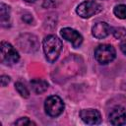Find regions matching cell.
<instances>
[{"instance_id": "obj_1", "label": "cell", "mask_w": 126, "mask_h": 126, "mask_svg": "<svg viewBox=\"0 0 126 126\" xmlns=\"http://www.w3.org/2000/svg\"><path fill=\"white\" fill-rule=\"evenodd\" d=\"M43 51L45 54V58L48 62L53 63L59 57V54L62 49L61 40L55 35H47L43 39Z\"/></svg>"}, {"instance_id": "obj_2", "label": "cell", "mask_w": 126, "mask_h": 126, "mask_svg": "<svg viewBox=\"0 0 126 126\" xmlns=\"http://www.w3.org/2000/svg\"><path fill=\"white\" fill-rule=\"evenodd\" d=\"M17 44L22 51L28 52V53H33L39 47L37 37L31 33L21 34L17 38Z\"/></svg>"}, {"instance_id": "obj_3", "label": "cell", "mask_w": 126, "mask_h": 126, "mask_svg": "<svg viewBox=\"0 0 126 126\" xmlns=\"http://www.w3.org/2000/svg\"><path fill=\"white\" fill-rule=\"evenodd\" d=\"M116 57V51L112 45L101 44L94 50V58L100 64H107L113 61Z\"/></svg>"}, {"instance_id": "obj_4", "label": "cell", "mask_w": 126, "mask_h": 126, "mask_svg": "<svg viewBox=\"0 0 126 126\" xmlns=\"http://www.w3.org/2000/svg\"><path fill=\"white\" fill-rule=\"evenodd\" d=\"M44 109L49 116L57 117L64 110V102L58 95H51L45 100Z\"/></svg>"}, {"instance_id": "obj_5", "label": "cell", "mask_w": 126, "mask_h": 126, "mask_svg": "<svg viewBox=\"0 0 126 126\" xmlns=\"http://www.w3.org/2000/svg\"><path fill=\"white\" fill-rule=\"evenodd\" d=\"M1 49V62L5 64H15L19 61L20 55L17 50L8 42L2 41L0 45Z\"/></svg>"}, {"instance_id": "obj_6", "label": "cell", "mask_w": 126, "mask_h": 126, "mask_svg": "<svg viewBox=\"0 0 126 126\" xmlns=\"http://www.w3.org/2000/svg\"><path fill=\"white\" fill-rule=\"evenodd\" d=\"M102 10L101 6L94 1H85L77 7V14L82 18H90Z\"/></svg>"}, {"instance_id": "obj_7", "label": "cell", "mask_w": 126, "mask_h": 126, "mask_svg": "<svg viewBox=\"0 0 126 126\" xmlns=\"http://www.w3.org/2000/svg\"><path fill=\"white\" fill-rule=\"evenodd\" d=\"M62 37L67 41L71 42L74 47H79L83 42V36L75 30L71 28H64L60 32Z\"/></svg>"}, {"instance_id": "obj_8", "label": "cell", "mask_w": 126, "mask_h": 126, "mask_svg": "<svg viewBox=\"0 0 126 126\" xmlns=\"http://www.w3.org/2000/svg\"><path fill=\"white\" fill-rule=\"evenodd\" d=\"M109 121L112 125L126 124V110L124 107L117 105L113 107L109 113Z\"/></svg>"}, {"instance_id": "obj_9", "label": "cell", "mask_w": 126, "mask_h": 126, "mask_svg": "<svg viewBox=\"0 0 126 126\" xmlns=\"http://www.w3.org/2000/svg\"><path fill=\"white\" fill-rule=\"evenodd\" d=\"M80 117L89 125H95L101 122V115L95 109H83L80 112Z\"/></svg>"}, {"instance_id": "obj_10", "label": "cell", "mask_w": 126, "mask_h": 126, "mask_svg": "<svg viewBox=\"0 0 126 126\" xmlns=\"http://www.w3.org/2000/svg\"><path fill=\"white\" fill-rule=\"evenodd\" d=\"M111 29L112 28L105 22H97L94 25L92 29V33L94 37L101 39V38H105L111 32Z\"/></svg>"}, {"instance_id": "obj_11", "label": "cell", "mask_w": 126, "mask_h": 126, "mask_svg": "<svg viewBox=\"0 0 126 126\" xmlns=\"http://www.w3.org/2000/svg\"><path fill=\"white\" fill-rule=\"evenodd\" d=\"M0 21L2 27L10 26V7L4 3L0 4Z\"/></svg>"}, {"instance_id": "obj_12", "label": "cell", "mask_w": 126, "mask_h": 126, "mask_svg": "<svg viewBox=\"0 0 126 126\" xmlns=\"http://www.w3.org/2000/svg\"><path fill=\"white\" fill-rule=\"evenodd\" d=\"M31 86L35 94H42L48 89V84L42 79H33L31 81Z\"/></svg>"}, {"instance_id": "obj_13", "label": "cell", "mask_w": 126, "mask_h": 126, "mask_svg": "<svg viewBox=\"0 0 126 126\" xmlns=\"http://www.w3.org/2000/svg\"><path fill=\"white\" fill-rule=\"evenodd\" d=\"M113 13L119 19H126V5L120 4L115 6L113 9Z\"/></svg>"}, {"instance_id": "obj_14", "label": "cell", "mask_w": 126, "mask_h": 126, "mask_svg": "<svg viewBox=\"0 0 126 126\" xmlns=\"http://www.w3.org/2000/svg\"><path fill=\"white\" fill-rule=\"evenodd\" d=\"M15 87H16V90H17V92L23 96V97H29L30 96V92H29V90L25 87V85L24 84H22V83H20V82H17L16 84H15Z\"/></svg>"}, {"instance_id": "obj_15", "label": "cell", "mask_w": 126, "mask_h": 126, "mask_svg": "<svg viewBox=\"0 0 126 126\" xmlns=\"http://www.w3.org/2000/svg\"><path fill=\"white\" fill-rule=\"evenodd\" d=\"M111 32H112L113 36L115 38H118V39L124 38L126 36V29H124V28H120V27L119 28H113V29H111Z\"/></svg>"}, {"instance_id": "obj_16", "label": "cell", "mask_w": 126, "mask_h": 126, "mask_svg": "<svg viewBox=\"0 0 126 126\" xmlns=\"http://www.w3.org/2000/svg\"><path fill=\"white\" fill-rule=\"evenodd\" d=\"M15 124H16V125H21V126L35 125V123H34V122H32V121H31L28 117H22V118H20L19 120H17V121L15 122Z\"/></svg>"}, {"instance_id": "obj_17", "label": "cell", "mask_w": 126, "mask_h": 126, "mask_svg": "<svg viewBox=\"0 0 126 126\" xmlns=\"http://www.w3.org/2000/svg\"><path fill=\"white\" fill-rule=\"evenodd\" d=\"M22 20H23L25 23H27V24H32V21H33V19H32V15H30V14H26V15H23V17H22Z\"/></svg>"}, {"instance_id": "obj_18", "label": "cell", "mask_w": 126, "mask_h": 126, "mask_svg": "<svg viewBox=\"0 0 126 126\" xmlns=\"http://www.w3.org/2000/svg\"><path fill=\"white\" fill-rule=\"evenodd\" d=\"M0 81H1V86L2 87H5L9 84L10 82V78L8 76H5V75H2L1 78H0Z\"/></svg>"}, {"instance_id": "obj_19", "label": "cell", "mask_w": 126, "mask_h": 126, "mask_svg": "<svg viewBox=\"0 0 126 126\" xmlns=\"http://www.w3.org/2000/svg\"><path fill=\"white\" fill-rule=\"evenodd\" d=\"M55 5V0H44L42 6L44 8H50Z\"/></svg>"}, {"instance_id": "obj_20", "label": "cell", "mask_w": 126, "mask_h": 126, "mask_svg": "<svg viewBox=\"0 0 126 126\" xmlns=\"http://www.w3.org/2000/svg\"><path fill=\"white\" fill-rule=\"evenodd\" d=\"M120 49L126 55V39H124V40L121 41V43H120Z\"/></svg>"}, {"instance_id": "obj_21", "label": "cell", "mask_w": 126, "mask_h": 126, "mask_svg": "<svg viewBox=\"0 0 126 126\" xmlns=\"http://www.w3.org/2000/svg\"><path fill=\"white\" fill-rule=\"evenodd\" d=\"M26 2H29V3H32V2H34L35 0H25Z\"/></svg>"}, {"instance_id": "obj_22", "label": "cell", "mask_w": 126, "mask_h": 126, "mask_svg": "<svg viewBox=\"0 0 126 126\" xmlns=\"http://www.w3.org/2000/svg\"><path fill=\"white\" fill-rule=\"evenodd\" d=\"M118 1H126V0H118Z\"/></svg>"}]
</instances>
